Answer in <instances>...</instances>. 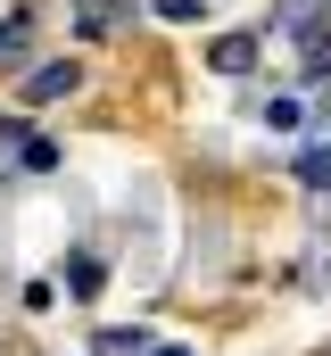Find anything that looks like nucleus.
I'll use <instances>...</instances> for the list:
<instances>
[{"mask_svg":"<svg viewBox=\"0 0 331 356\" xmlns=\"http://www.w3.org/2000/svg\"><path fill=\"white\" fill-rule=\"evenodd\" d=\"M158 17H174V25H191V17H199V0H158Z\"/></svg>","mask_w":331,"mask_h":356,"instance_id":"9d476101","label":"nucleus"},{"mask_svg":"<svg viewBox=\"0 0 331 356\" xmlns=\"http://www.w3.org/2000/svg\"><path fill=\"white\" fill-rule=\"evenodd\" d=\"M75 83H83V67H75V58H50V67H33V75H25V99L42 108V99H67Z\"/></svg>","mask_w":331,"mask_h":356,"instance_id":"f03ea898","label":"nucleus"},{"mask_svg":"<svg viewBox=\"0 0 331 356\" xmlns=\"http://www.w3.org/2000/svg\"><path fill=\"white\" fill-rule=\"evenodd\" d=\"M83 17H75V33L83 42H108V33H116V25H124V0H75Z\"/></svg>","mask_w":331,"mask_h":356,"instance_id":"7ed1b4c3","label":"nucleus"},{"mask_svg":"<svg viewBox=\"0 0 331 356\" xmlns=\"http://www.w3.org/2000/svg\"><path fill=\"white\" fill-rule=\"evenodd\" d=\"M67 290H75V298H91V290H99V266H91V257H75V266H67Z\"/></svg>","mask_w":331,"mask_h":356,"instance_id":"1a4fd4ad","label":"nucleus"},{"mask_svg":"<svg viewBox=\"0 0 331 356\" xmlns=\"http://www.w3.org/2000/svg\"><path fill=\"white\" fill-rule=\"evenodd\" d=\"M323 8H331V0H323Z\"/></svg>","mask_w":331,"mask_h":356,"instance_id":"f8f14e48","label":"nucleus"},{"mask_svg":"<svg viewBox=\"0 0 331 356\" xmlns=\"http://www.w3.org/2000/svg\"><path fill=\"white\" fill-rule=\"evenodd\" d=\"M282 25L298 42V67L307 75H331V8L323 0H282Z\"/></svg>","mask_w":331,"mask_h":356,"instance_id":"f257e3e1","label":"nucleus"},{"mask_svg":"<svg viewBox=\"0 0 331 356\" xmlns=\"http://www.w3.org/2000/svg\"><path fill=\"white\" fill-rule=\"evenodd\" d=\"M207 67H216V75H248V67H257V42H248V33H224V42L207 50Z\"/></svg>","mask_w":331,"mask_h":356,"instance_id":"20e7f679","label":"nucleus"},{"mask_svg":"<svg viewBox=\"0 0 331 356\" xmlns=\"http://www.w3.org/2000/svg\"><path fill=\"white\" fill-rule=\"evenodd\" d=\"M99 356H150V332H99Z\"/></svg>","mask_w":331,"mask_h":356,"instance_id":"423d86ee","label":"nucleus"},{"mask_svg":"<svg viewBox=\"0 0 331 356\" xmlns=\"http://www.w3.org/2000/svg\"><path fill=\"white\" fill-rule=\"evenodd\" d=\"M25 33H33L25 17H8V25H0V75H17V67H25Z\"/></svg>","mask_w":331,"mask_h":356,"instance_id":"39448f33","label":"nucleus"},{"mask_svg":"<svg viewBox=\"0 0 331 356\" xmlns=\"http://www.w3.org/2000/svg\"><path fill=\"white\" fill-rule=\"evenodd\" d=\"M298 182H307V191H331V149H307V158H298Z\"/></svg>","mask_w":331,"mask_h":356,"instance_id":"0eeeda50","label":"nucleus"},{"mask_svg":"<svg viewBox=\"0 0 331 356\" xmlns=\"http://www.w3.org/2000/svg\"><path fill=\"white\" fill-rule=\"evenodd\" d=\"M265 124H273V133H298L307 108H298V99H265Z\"/></svg>","mask_w":331,"mask_h":356,"instance_id":"6e6552de","label":"nucleus"},{"mask_svg":"<svg viewBox=\"0 0 331 356\" xmlns=\"http://www.w3.org/2000/svg\"><path fill=\"white\" fill-rule=\"evenodd\" d=\"M150 356H191V348H150Z\"/></svg>","mask_w":331,"mask_h":356,"instance_id":"9b49d317","label":"nucleus"}]
</instances>
